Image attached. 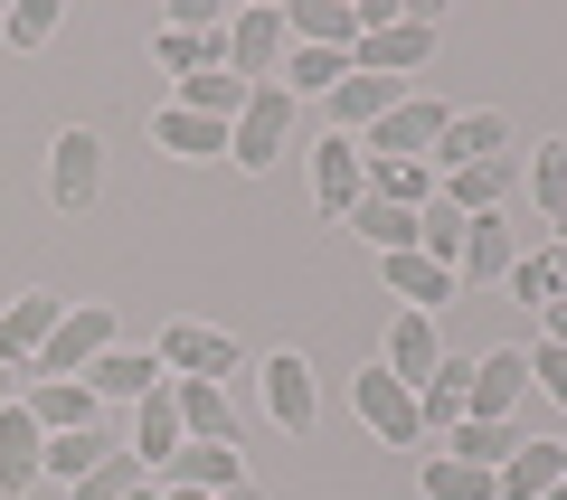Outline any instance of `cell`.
Returning <instances> with one entry per match:
<instances>
[{
    "label": "cell",
    "mask_w": 567,
    "mask_h": 500,
    "mask_svg": "<svg viewBox=\"0 0 567 500\" xmlns=\"http://www.w3.org/2000/svg\"><path fill=\"white\" fill-rule=\"evenodd\" d=\"M114 341H123V331H114V302H66L58 341L39 350V368H29V378H85V368H95Z\"/></svg>",
    "instance_id": "obj_1"
},
{
    "label": "cell",
    "mask_w": 567,
    "mask_h": 500,
    "mask_svg": "<svg viewBox=\"0 0 567 500\" xmlns=\"http://www.w3.org/2000/svg\"><path fill=\"white\" fill-rule=\"evenodd\" d=\"M284 142H293V95H284V85H256L246 114L227 123V160H237V170H275Z\"/></svg>",
    "instance_id": "obj_2"
},
{
    "label": "cell",
    "mask_w": 567,
    "mask_h": 500,
    "mask_svg": "<svg viewBox=\"0 0 567 500\" xmlns=\"http://www.w3.org/2000/svg\"><path fill=\"white\" fill-rule=\"evenodd\" d=\"M350 406H360V425H369L379 444H425V425H416V387H406V378H388L379 360H369L360 378H350Z\"/></svg>",
    "instance_id": "obj_3"
},
{
    "label": "cell",
    "mask_w": 567,
    "mask_h": 500,
    "mask_svg": "<svg viewBox=\"0 0 567 500\" xmlns=\"http://www.w3.org/2000/svg\"><path fill=\"white\" fill-rule=\"evenodd\" d=\"M95 189H104V142L85 133V123H66V133L48 142V199L76 218V208H95Z\"/></svg>",
    "instance_id": "obj_4"
},
{
    "label": "cell",
    "mask_w": 567,
    "mask_h": 500,
    "mask_svg": "<svg viewBox=\"0 0 567 500\" xmlns=\"http://www.w3.org/2000/svg\"><path fill=\"white\" fill-rule=\"evenodd\" d=\"M445 114H454V104H435V95H406L398 114H379V123H369L360 160H425V152H435V133H445Z\"/></svg>",
    "instance_id": "obj_5"
},
{
    "label": "cell",
    "mask_w": 567,
    "mask_h": 500,
    "mask_svg": "<svg viewBox=\"0 0 567 500\" xmlns=\"http://www.w3.org/2000/svg\"><path fill=\"white\" fill-rule=\"evenodd\" d=\"M511 152V114H445V133H435V152H425V170L435 180H454V170H473V160H502Z\"/></svg>",
    "instance_id": "obj_6"
},
{
    "label": "cell",
    "mask_w": 567,
    "mask_h": 500,
    "mask_svg": "<svg viewBox=\"0 0 567 500\" xmlns=\"http://www.w3.org/2000/svg\"><path fill=\"white\" fill-rule=\"evenodd\" d=\"M58 321H66L58 293H10V302H0V360L29 378V368H39V350L58 341Z\"/></svg>",
    "instance_id": "obj_7"
},
{
    "label": "cell",
    "mask_w": 567,
    "mask_h": 500,
    "mask_svg": "<svg viewBox=\"0 0 567 500\" xmlns=\"http://www.w3.org/2000/svg\"><path fill=\"white\" fill-rule=\"evenodd\" d=\"M152 360H162L171 378H237V341L208 331V321H171L162 341H152Z\"/></svg>",
    "instance_id": "obj_8"
},
{
    "label": "cell",
    "mask_w": 567,
    "mask_h": 500,
    "mask_svg": "<svg viewBox=\"0 0 567 500\" xmlns=\"http://www.w3.org/2000/svg\"><path fill=\"white\" fill-rule=\"evenodd\" d=\"M284 10H227V76H246V85H265L284 66Z\"/></svg>",
    "instance_id": "obj_9"
},
{
    "label": "cell",
    "mask_w": 567,
    "mask_h": 500,
    "mask_svg": "<svg viewBox=\"0 0 567 500\" xmlns=\"http://www.w3.org/2000/svg\"><path fill=\"white\" fill-rule=\"evenodd\" d=\"M520 256H529V237L492 208V218H464V256H454V274H464V283H511Z\"/></svg>",
    "instance_id": "obj_10"
},
{
    "label": "cell",
    "mask_w": 567,
    "mask_h": 500,
    "mask_svg": "<svg viewBox=\"0 0 567 500\" xmlns=\"http://www.w3.org/2000/svg\"><path fill=\"white\" fill-rule=\"evenodd\" d=\"M360 189H369L360 142H350V133H322V142H312V199H322V218H350Z\"/></svg>",
    "instance_id": "obj_11"
},
{
    "label": "cell",
    "mask_w": 567,
    "mask_h": 500,
    "mask_svg": "<svg viewBox=\"0 0 567 500\" xmlns=\"http://www.w3.org/2000/svg\"><path fill=\"white\" fill-rule=\"evenodd\" d=\"M435 58V29L425 20H388V29H360V48H350V66H369V76H416V66Z\"/></svg>",
    "instance_id": "obj_12"
},
{
    "label": "cell",
    "mask_w": 567,
    "mask_h": 500,
    "mask_svg": "<svg viewBox=\"0 0 567 500\" xmlns=\"http://www.w3.org/2000/svg\"><path fill=\"white\" fill-rule=\"evenodd\" d=\"M20 406L39 416V435H95V406H104V397H95L85 378H29Z\"/></svg>",
    "instance_id": "obj_13"
},
{
    "label": "cell",
    "mask_w": 567,
    "mask_h": 500,
    "mask_svg": "<svg viewBox=\"0 0 567 500\" xmlns=\"http://www.w3.org/2000/svg\"><path fill=\"white\" fill-rule=\"evenodd\" d=\"M256 378H265V416H275L284 435H312V360L303 350H275Z\"/></svg>",
    "instance_id": "obj_14"
},
{
    "label": "cell",
    "mask_w": 567,
    "mask_h": 500,
    "mask_svg": "<svg viewBox=\"0 0 567 500\" xmlns=\"http://www.w3.org/2000/svg\"><path fill=\"white\" fill-rule=\"evenodd\" d=\"M567 481V444H539V435H520V454L492 472V500H548Z\"/></svg>",
    "instance_id": "obj_15"
},
{
    "label": "cell",
    "mask_w": 567,
    "mask_h": 500,
    "mask_svg": "<svg viewBox=\"0 0 567 500\" xmlns=\"http://www.w3.org/2000/svg\"><path fill=\"white\" fill-rule=\"evenodd\" d=\"M181 444H189V435H181V406H171V378H162L152 397L133 406V454H142V472L162 481L171 462H181Z\"/></svg>",
    "instance_id": "obj_16"
},
{
    "label": "cell",
    "mask_w": 567,
    "mask_h": 500,
    "mask_svg": "<svg viewBox=\"0 0 567 500\" xmlns=\"http://www.w3.org/2000/svg\"><path fill=\"white\" fill-rule=\"evenodd\" d=\"M322 104H331V123H341V133H369L379 114H398V104H406V85H398V76H369V66H350Z\"/></svg>",
    "instance_id": "obj_17"
},
{
    "label": "cell",
    "mask_w": 567,
    "mask_h": 500,
    "mask_svg": "<svg viewBox=\"0 0 567 500\" xmlns=\"http://www.w3.org/2000/svg\"><path fill=\"white\" fill-rule=\"evenodd\" d=\"M529 397V350H483L473 360V416H520Z\"/></svg>",
    "instance_id": "obj_18"
},
{
    "label": "cell",
    "mask_w": 567,
    "mask_h": 500,
    "mask_svg": "<svg viewBox=\"0 0 567 500\" xmlns=\"http://www.w3.org/2000/svg\"><path fill=\"white\" fill-rule=\"evenodd\" d=\"M464 416H473V360H445L435 378L416 387V425H425V444H435V435H454Z\"/></svg>",
    "instance_id": "obj_19"
},
{
    "label": "cell",
    "mask_w": 567,
    "mask_h": 500,
    "mask_svg": "<svg viewBox=\"0 0 567 500\" xmlns=\"http://www.w3.org/2000/svg\"><path fill=\"white\" fill-rule=\"evenodd\" d=\"M171 406H181V435L189 444H237V416H227V387L218 378H171Z\"/></svg>",
    "instance_id": "obj_20"
},
{
    "label": "cell",
    "mask_w": 567,
    "mask_h": 500,
    "mask_svg": "<svg viewBox=\"0 0 567 500\" xmlns=\"http://www.w3.org/2000/svg\"><path fill=\"white\" fill-rule=\"evenodd\" d=\"M388 378H406V387H425L435 368H445V341H435V321L425 312H398V331H388Z\"/></svg>",
    "instance_id": "obj_21"
},
{
    "label": "cell",
    "mask_w": 567,
    "mask_h": 500,
    "mask_svg": "<svg viewBox=\"0 0 567 500\" xmlns=\"http://www.w3.org/2000/svg\"><path fill=\"white\" fill-rule=\"evenodd\" d=\"M520 189V152H502V160H473V170H454L445 180V208H464V218H492V208Z\"/></svg>",
    "instance_id": "obj_22"
},
{
    "label": "cell",
    "mask_w": 567,
    "mask_h": 500,
    "mask_svg": "<svg viewBox=\"0 0 567 500\" xmlns=\"http://www.w3.org/2000/svg\"><path fill=\"white\" fill-rule=\"evenodd\" d=\"M162 378H171V368L152 360V350H123V341L104 350L95 368H85V387H95V397H123V406H142V397H152V387H162Z\"/></svg>",
    "instance_id": "obj_23"
},
{
    "label": "cell",
    "mask_w": 567,
    "mask_h": 500,
    "mask_svg": "<svg viewBox=\"0 0 567 500\" xmlns=\"http://www.w3.org/2000/svg\"><path fill=\"white\" fill-rule=\"evenodd\" d=\"M284 39L293 48H360V10L350 0H293L284 10Z\"/></svg>",
    "instance_id": "obj_24"
},
{
    "label": "cell",
    "mask_w": 567,
    "mask_h": 500,
    "mask_svg": "<svg viewBox=\"0 0 567 500\" xmlns=\"http://www.w3.org/2000/svg\"><path fill=\"white\" fill-rule=\"evenodd\" d=\"M152 66L162 76H199V66H227V29H152Z\"/></svg>",
    "instance_id": "obj_25"
},
{
    "label": "cell",
    "mask_w": 567,
    "mask_h": 500,
    "mask_svg": "<svg viewBox=\"0 0 567 500\" xmlns=\"http://www.w3.org/2000/svg\"><path fill=\"white\" fill-rule=\"evenodd\" d=\"M162 481H181V491H208V500H218V491H237V481H246V454H237V444H181V462H171Z\"/></svg>",
    "instance_id": "obj_26"
},
{
    "label": "cell",
    "mask_w": 567,
    "mask_h": 500,
    "mask_svg": "<svg viewBox=\"0 0 567 500\" xmlns=\"http://www.w3.org/2000/svg\"><path fill=\"white\" fill-rule=\"evenodd\" d=\"M445 454H454V462H483V472H502V462L520 454V416H464V425L445 435Z\"/></svg>",
    "instance_id": "obj_27"
},
{
    "label": "cell",
    "mask_w": 567,
    "mask_h": 500,
    "mask_svg": "<svg viewBox=\"0 0 567 500\" xmlns=\"http://www.w3.org/2000/svg\"><path fill=\"white\" fill-rule=\"evenodd\" d=\"M152 142H162L171 160H227V123L181 114V104H162V114H152Z\"/></svg>",
    "instance_id": "obj_28"
},
{
    "label": "cell",
    "mask_w": 567,
    "mask_h": 500,
    "mask_svg": "<svg viewBox=\"0 0 567 500\" xmlns=\"http://www.w3.org/2000/svg\"><path fill=\"white\" fill-rule=\"evenodd\" d=\"M341 227L360 246H379V256H416V208H388V199H369V189H360V208H350Z\"/></svg>",
    "instance_id": "obj_29"
},
{
    "label": "cell",
    "mask_w": 567,
    "mask_h": 500,
    "mask_svg": "<svg viewBox=\"0 0 567 500\" xmlns=\"http://www.w3.org/2000/svg\"><path fill=\"white\" fill-rule=\"evenodd\" d=\"M246 95H256L246 76H227V66H199V76H181V95H171V104H181V114H208V123H237V114H246Z\"/></svg>",
    "instance_id": "obj_30"
},
{
    "label": "cell",
    "mask_w": 567,
    "mask_h": 500,
    "mask_svg": "<svg viewBox=\"0 0 567 500\" xmlns=\"http://www.w3.org/2000/svg\"><path fill=\"white\" fill-rule=\"evenodd\" d=\"M39 454H48L39 416H29V406H10V416H0V491H29V481H39Z\"/></svg>",
    "instance_id": "obj_31"
},
{
    "label": "cell",
    "mask_w": 567,
    "mask_h": 500,
    "mask_svg": "<svg viewBox=\"0 0 567 500\" xmlns=\"http://www.w3.org/2000/svg\"><path fill=\"white\" fill-rule=\"evenodd\" d=\"M511 302H539V312H548V302H567V246L558 237H539L520 264H511Z\"/></svg>",
    "instance_id": "obj_32"
},
{
    "label": "cell",
    "mask_w": 567,
    "mask_h": 500,
    "mask_svg": "<svg viewBox=\"0 0 567 500\" xmlns=\"http://www.w3.org/2000/svg\"><path fill=\"white\" fill-rule=\"evenodd\" d=\"M379 274H388V293L416 302V312H425V302H454V293H464V283H454L435 256H379Z\"/></svg>",
    "instance_id": "obj_33"
},
{
    "label": "cell",
    "mask_w": 567,
    "mask_h": 500,
    "mask_svg": "<svg viewBox=\"0 0 567 500\" xmlns=\"http://www.w3.org/2000/svg\"><path fill=\"white\" fill-rule=\"evenodd\" d=\"M369 199H388V208H435V199H445V180H435L425 160H369Z\"/></svg>",
    "instance_id": "obj_34"
},
{
    "label": "cell",
    "mask_w": 567,
    "mask_h": 500,
    "mask_svg": "<svg viewBox=\"0 0 567 500\" xmlns=\"http://www.w3.org/2000/svg\"><path fill=\"white\" fill-rule=\"evenodd\" d=\"M275 76H284V95H293V104H303V95H331V85L350 76V48H284Z\"/></svg>",
    "instance_id": "obj_35"
},
{
    "label": "cell",
    "mask_w": 567,
    "mask_h": 500,
    "mask_svg": "<svg viewBox=\"0 0 567 500\" xmlns=\"http://www.w3.org/2000/svg\"><path fill=\"white\" fill-rule=\"evenodd\" d=\"M104 454H114V444H104V425H95V435H48V454H39V472H48V481H66V491H76V481L95 472Z\"/></svg>",
    "instance_id": "obj_36"
},
{
    "label": "cell",
    "mask_w": 567,
    "mask_h": 500,
    "mask_svg": "<svg viewBox=\"0 0 567 500\" xmlns=\"http://www.w3.org/2000/svg\"><path fill=\"white\" fill-rule=\"evenodd\" d=\"M520 180H529V199H539L548 218H567V142H539V152L520 160Z\"/></svg>",
    "instance_id": "obj_37"
},
{
    "label": "cell",
    "mask_w": 567,
    "mask_h": 500,
    "mask_svg": "<svg viewBox=\"0 0 567 500\" xmlns=\"http://www.w3.org/2000/svg\"><path fill=\"white\" fill-rule=\"evenodd\" d=\"M425 500H492V472L454 462V454H425Z\"/></svg>",
    "instance_id": "obj_38"
},
{
    "label": "cell",
    "mask_w": 567,
    "mask_h": 500,
    "mask_svg": "<svg viewBox=\"0 0 567 500\" xmlns=\"http://www.w3.org/2000/svg\"><path fill=\"white\" fill-rule=\"evenodd\" d=\"M142 481H152V472H142V454H133V444H123V454H104L95 472L76 481V500H133Z\"/></svg>",
    "instance_id": "obj_39"
},
{
    "label": "cell",
    "mask_w": 567,
    "mask_h": 500,
    "mask_svg": "<svg viewBox=\"0 0 567 500\" xmlns=\"http://www.w3.org/2000/svg\"><path fill=\"white\" fill-rule=\"evenodd\" d=\"M0 39L20 48V58H29V48H48V39H58V0H20V10L0 20Z\"/></svg>",
    "instance_id": "obj_40"
},
{
    "label": "cell",
    "mask_w": 567,
    "mask_h": 500,
    "mask_svg": "<svg viewBox=\"0 0 567 500\" xmlns=\"http://www.w3.org/2000/svg\"><path fill=\"white\" fill-rule=\"evenodd\" d=\"M529 378H539L548 397L567 406V350H558V341H529Z\"/></svg>",
    "instance_id": "obj_41"
},
{
    "label": "cell",
    "mask_w": 567,
    "mask_h": 500,
    "mask_svg": "<svg viewBox=\"0 0 567 500\" xmlns=\"http://www.w3.org/2000/svg\"><path fill=\"white\" fill-rule=\"evenodd\" d=\"M539 341H558V350H567V302H548V312H539Z\"/></svg>",
    "instance_id": "obj_42"
},
{
    "label": "cell",
    "mask_w": 567,
    "mask_h": 500,
    "mask_svg": "<svg viewBox=\"0 0 567 500\" xmlns=\"http://www.w3.org/2000/svg\"><path fill=\"white\" fill-rule=\"evenodd\" d=\"M20 387H29V378H20V368H10V360H0V416L20 406Z\"/></svg>",
    "instance_id": "obj_43"
},
{
    "label": "cell",
    "mask_w": 567,
    "mask_h": 500,
    "mask_svg": "<svg viewBox=\"0 0 567 500\" xmlns=\"http://www.w3.org/2000/svg\"><path fill=\"white\" fill-rule=\"evenodd\" d=\"M162 500H208V491H181V481H162Z\"/></svg>",
    "instance_id": "obj_44"
},
{
    "label": "cell",
    "mask_w": 567,
    "mask_h": 500,
    "mask_svg": "<svg viewBox=\"0 0 567 500\" xmlns=\"http://www.w3.org/2000/svg\"><path fill=\"white\" fill-rule=\"evenodd\" d=\"M218 500H265V491H256V481H237V491H218Z\"/></svg>",
    "instance_id": "obj_45"
},
{
    "label": "cell",
    "mask_w": 567,
    "mask_h": 500,
    "mask_svg": "<svg viewBox=\"0 0 567 500\" xmlns=\"http://www.w3.org/2000/svg\"><path fill=\"white\" fill-rule=\"evenodd\" d=\"M133 500H162V481H142V491H133Z\"/></svg>",
    "instance_id": "obj_46"
},
{
    "label": "cell",
    "mask_w": 567,
    "mask_h": 500,
    "mask_svg": "<svg viewBox=\"0 0 567 500\" xmlns=\"http://www.w3.org/2000/svg\"><path fill=\"white\" fill-rule=\"evenodd\" d=\"M548 500H567V481H558V491H548Z\"/></svg>",
    "instance_id": "obj_47"
},
{
    "label": "cell",
    "mask_w": 567,
    "mask_h": 500,
    "mask_svg": "<svg viewBox=\"0 0 567 500\" xmlns=\"http://www.w3.org/2000/svg\"><path fill=\"white\" fill-rule=\"evenodd\" d=\"M558 246H567V218H558Z\"/></svg>",
    "instance_id": "obj_48"
}]
</instances>
